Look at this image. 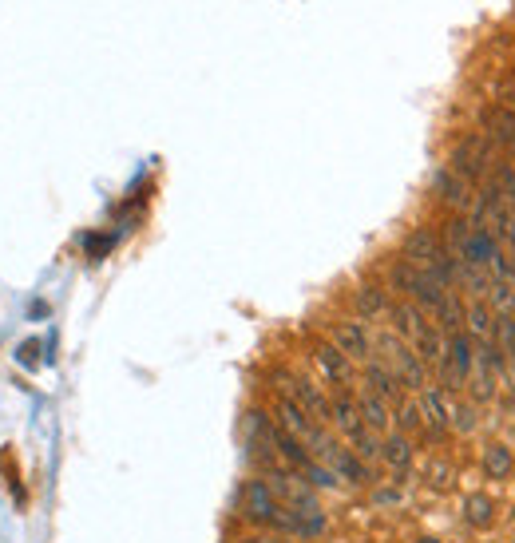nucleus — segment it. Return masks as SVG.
I'll return each mask as SVG.
<instances>
[{"mask_svg": "<svg viewBox=\"0 0 515 543\" xmlns=\"http://www.w3.org/2000/svg\"><path fill=\"white\" fill-rule=\"evenodd\" d=\"M385 286H389V294L416 302L428 318H432V314L444 306V298L452 294L444 282H436L428 270L412 266V262H405V258H393V262H389V270H385Z\"/></svg>", "mask_w": 515, "mask_h": 543, "instance_id": "f257e3e1", "label": "nucleus"}, {"mask_svg": "<svg viewBox=\"0 0 515 543\" xmlns=\"http://www.w3.org/2000/svg\"><path fill=\"white\" fill-rule=\"evenodd\" d=\"M496 159H500V147L476 127V131H464V135L452 143L444 167H448L456 179H464L468 187H480V183L496 171Z\"/></svg>", "mask_w": 515, "mask_h": 543, "instance_id": "f03ea898", "label": "nucleus"}, {"mask_svg": "<svg viewBox=\"0 0 515 543\" xmlns=\"http://www.w3.org/2000/svg\"><path fill=\"white\" fill-rule=\"evenodd\" d=\"M373 349H377L373 357H381V361H385V365L397 373L401 389H412V393L428 389V365L416 357V349H412L401 333H393V329L373 333Z\"/></svg>", "mask_w": 515, "mask_h": 543, "instance_id": "7ed1b4c3", "label": "nucleus"}, {"mask_svg": "<svg viewBox=\"0 0 515 543\" xmlns=\"http://www.w3.org/2000/svg\"><path fill=\"white\" fill-rule=\"evenodd\" d=\"M262 480L270 484V492L278 496V504H282V508H294V512H302V516H321V500H317V488H309L306 480H302V472H298V468H282V464H270Z\"/></svg>", "mask_w": 515, "mask_h": 543, "instance_id": "20e7f679", "label": "nucleus"}, {"mask_svg": "<svg viewBox=\"0 0 515 543\" xmlns=\"http://www.w3.org/2000/svg\"><path fill=\"white\" fill-rule=\"evenodd\" d=\"M278 512H282V504H278V496L270 492L266 480H246V484H242V492H238V516H242L246 524H254V528H274Z\"/></svg>", "mask_w": 515, "mask_h": 543, "instance_id": "39448f33", "label": "nucleus"}, {"mask_svg": "<svg viewBox=\"0 0 515 543\" xmlns=\"http://www.w3.org/2000/svg\"><path fill=\"white\" fill-rule=\"evenodd\" d=\"M274 381H278L282 397H290L294 405H302L313 421H329V397L321 393V385H317V381H309V377H302V373H290V369H278V373H274Z\"/></svg>", "mask_w": 515, "mask_h": 543, "instance_id": "423d86ee", "label": "nucleus"}, {"mask_svg": "<svg viewBox=\"0 0 515 543\" xmlns=\"http://www.w3.org/2000/svg\"><path fill=\"white\" fill-rule=\"evenodd\" d=\"M432 199H436L448 215H472L476 187H468L464 179H456L448 167H436V171H432Z\"/></svg>", "mask_w": 515, "mask_h": 543, "instance_id": "0eeeda50", "label": "nucleus"}, {"mask_svg": "<svg viewBox=\"0 0 515 543\" xmlns=\"http://www.w3.org/2000/svg\"><path fill=\"white\" fill-rule=\"evenodd\" d=\"M329 341L349 357V361H369L373 357V333L361 318H337L329 322Z\"/></svg>", "mask_w": 515, "mask_h": 543, "instance_id": "6e6552de", "label": "nucleus"}, {"mask_svg": "<svg viewBox=\"0 0 515 543\" xmlns=\"http://www.w3.org/2000/svg\"><path fill=\"white\" fill-rule=\"evenodd\" d=\"M444 250L448 246H444V238L432 226H412L409 234H405V242H401V258L412 262V266H420V270H428Z\"/></svg>", "mask_w": 515, "mask_h": 543, "instance_id": "1a4fd4ad", "label": "nucleus"}, {"mask_svg": "<svg viewBox=\"0 0 515 543\" xmlns=\"http://www.w3.org/2000/svg\"><path fill=\"white\" fill-rule=\"evenodd\" d=\"M321 464H325V468H329L337 480H349V484H369V480H373L369 464H365V460H361L353 448H345V444H337V440L325 448Z\"/></svg>", "mask_w": 515, "mask_h": 543, "instance_id": "9d476101", "label": "nucleus"}, {"mask_svg": "<svg viewBox=\"0 0 515 543\" xmlns=\"http://www.w3.org/2000/svg\"><path fill=\"white\" fill-rule=\"evenodd\" d=\"M349 302H353V318H361V322H377V318H385V314H389L393 294H389V286H381V282H361V286H353V290H349Z\"/></svg>", "mask_w": 515, "mask_h": 543, "instance_id": "9b49d317", "label": "nucleus"}, {"mask_svg": "<svg viewBox=\"0 0 515 543\" xmlns=\"http://www.w3.org/2000/svg\"><path fill=\"white\" fill-rule=\"evenodd\" d=\"M313 365H317V373L329 381V385H349L353 381V361L325 337V341H313Z\"/></svg>", "mask_w": 515, "mask_h": 543, "instance_id": "f8f14e48", "label": "nucleus"}, {"mask_svg": "<svg viewBox=\"0 0 515 543\" xmlns=\"http://www.w3.org/2000/svg\"><path fill=\"white\" fill-rule=\"evenodd\" d=\"M385 318H389V329H393V333H401L409 345L424 333V329L432 326V322H428V314H424L416 302H409V298H393Z\"/></svg>", "mask_w": 515, "mask_h": 543, "instance_id": "ddd939ff", "label": "nucleus"}, {"mask_svg": "<svg viewBox=\"0 0 515 543\" xmlns=\"http://www.w3.org/2000/svg\"><path fill=\"white\" fill-rule=\"evenodd\" d=\"M365 389H369V393H377V397H381V401H389V405L405 401V389H401L397 373H393L381 357H369V361H365Z\"/></svg>", "mask_w": 515, "mask_h": 543, "instance_id": "4468645a", "label": "nucleus"}, {"mask_svg": "<svg viewBox=\"0 0 515 543\" xmlns=\"http://www.w3.org/2000/svg\"><path fill=\"white\" fill-rule=\"evenodd\" d=\"M329 425L345 436V440H357V436L365 433V421H361V409H357L353 393H337L329 401Z\"/></svg>", "mask_w": 515, "mask_h": 543, "instance_id": "2eb2a0df", "label": "nucleus"}, {"mask_svg": "<svg viewBox=\"0 0 515 543\" xmlns=\"http://www.w3.org/2000/svg\"><path fill=\"white\" fill-rule=\"evenodd\" d=\"M416 405H420V417H424V433L428 436H436V433H444L448 429V393L444 389H420L416 393Z\"/></svg>", "mask_w": 515, "mask_h": 543, "instance_id": "dca6fc26", "label": "nucleus"}, {"mask_svg": "<svg viewBox=\"0 0 515 543\" xmlns=\"http://www.w3.org/2000/svg\"><path fill=\"white\" fill-rule=\"evenodd\" d=\"M274 425L278 429H286L290 436H298L302 444H306V436L313 433V425H321V421H313L302 405H294L290 397H278L274 401Z\"/></svg>", "mask_w": 515, "mask_h": 543, "instance_id": "f3484780", "label": "nucleus"}, {"mask_svg": "<svg viewBox=\"0 0 515 543\" xmlns=\"http://www.w3.org/2000/svg\"><path fill=\"white\" fill-rule=\"evenodd\" d=\"M496 254H500L496 234H492L488 226H476V222H472V234H468V242H464V250H460V262L492 266V258H496Z\"/></svg>", "mask_w": 515, "mask_h": 543, "instance_id": "a211bd4d", "label": "nucleus"}, {"mask_svg": "<svg viewBox=\"0 0 515 543\" xmlns=\"http://www.w3.org/2000/svg\"><path fill=\"white\" fill-rule=\"evenodd\" d=\"M357 409H361L365 429H373L377 436L393 433V409H389V401H381L377 393L361 389V393H357Z\"/></svg>", "mask_w": 515, "mask_h": 543, "instance_id": "6ab92c4d", "label": "nucleus"}, {"mask_svg": "<svg viewBox=\"0 0 515 543\" xmlns=\"http://www.w3.org/2000/svg\"><path fill=\"white\" fill-rule=\"evenodd\" d=\"M381 460L389 464V468H397V472H405L412 460V440L405 433H385L381 436Z\"/></svg>", "mask_w": 515, "mask_h": 543, "instance_id": "aec40b11", "label": "nucleus"}, {"mask_svg": "<svg viewBox=\"0 0 515 543\" xmlns=\"http://www.w3.org/2000/svg\"><path fill=\"white\" fill-rule=\"evenodd\" d=\"M464 329L472 333V341H488V337H496V314H492V306H488V302H468Z\"/></svg>", "mask_w": 515, "mask_h": 543, "instance_id": "412c9836", "label": "nucleus"}, {"mask_svg": "<svg viewBox=\"0 0 515 543\" xmlns=\"http://www.w3.org/2000/svg\"><path fill=\"white\" fill-rule=\"evenodd\" d=\"M464 520H468L472 528H492V524H496V500L484 496V492H472V496L464 500Z\"/></svg>", "mask_w": 515, "mask_h": 543, "instance_id": "4be33fe9", "label": "nucleus"}, {"mask_svg": "<svg viewBox=\"0 0 515 543\" xmlns=\"http://www.w3.org/2000/svg\"><path fill=\"white\" fill-rule=\"evenodd\" d=\"M468 234H472V218H468V215H448V218H444V230H440V238H444V246H448L456 258H460V250H464Z\"/></svg>", "mask_w": 515, "mask_h": 543, "instance_id": "5701e85b", "label": "nucleus"}, {"mask_svg": "<svg viewBox=\"0 0 515 543\" xmlns=\"http://www.w3.org/2000/svg\"><path fill=\"white\" fill-rule=\"evenodd\" d=\"M488 306H492V314H496V318H515V282H500V278H492Z\"/></svg>", "mask_w": 515, "mask_h": 543, "instance_id": "b1692460", "label": "nucleus"}, {"mask_svg": "<svg viewBox=\"0 0 515 543\" xmlns=\"http://www.w3.org/2000/svg\"><path fill=\"white\" fill-rule=\"evenodd\" d=\"M508 472H512V448L488 444V448H484V476H488V480H504Z\"/></svg>", "mask_w": 515, "mask_h": 543, "instance_id": "393cba45", "label": "nucleus"}, {"mask_svg": "<svg viewBox=\"0 0 515 543\" xmlns=\"http://www.w3.org/2000/svg\"><path fill=\"white\" fill-rule=\"evenodd\" d=\"M393 425H397V433H405V436H412V433H420L424 429V417H420V405L416 401H397V413H393Z\"/></svg>", "mask_w": 515, "mask_h": 543, "instance_id": "a878e982", "label": "nucleus"}, {"mask_svg": "<svg viewBox=\"0 0 515 543\" xmlns=\"http://www.w3.org/2000/svg\"><path fill=\"white\" fill-rule=\"evenodd\" d=\"M298 472H302V480H306L309 488H317V492H333V488L341 484V480H337L321 460H309L306 468H298Z\"/></svg>", "mask_w": 515, "mask_h": 543, "instance_id": "bb28decb", "label": "nucleus"}, {"mask_svg": "<svg viewBox=\"0 0 515 543\" xmlns=\"http://www.w3.org/2000/svg\"><path fill=\"white\" fill-rule=\"evenodd\" d=\"M448 425H452L456 433H472V429H476V405H456V409L448 413Z\"/></svg>", "mask_w": 515, "mask_h": 543, "instance_id": "cd10ccee", "label": "nucleus"}, {"mask_svg": "<svg viewBox=\"0 0 515 543\" xmlns=\"http://www.w3.org/2000/svg\"><path fill=\"white\" fill-rule=\"evenodd\" d=\"M234 543H294L290 536H278V532H254V536H242Z\"/></svg>", "mask_w": 515, "mask_h": 543, "instance_id": "c85d7f7f", "label": "nucleus"}, {"mask_svg": "<svg viewBox=\"0 0 515 543\" xmlns=\"http://www.w3.org/2000/svg\"><path fill=\"white\" fill-rule=\"evenodd\" d=\"M504 377H508V389L515 393V365H508V373H504Z\"/></svg>", "mask_w": 515, "mask_h": 543, "instance_id": "c756f323", "label": "nucleus"}, {"mask_svg": "<svg viewBox=\"0 0 515 543\" xmlns=\"http://www.w3.org/2000/svg\"><path fill=\"white\" fill-rule=\"evenodd\" d=\"M508 207H512V215H515V179H512V187H508Z\"/></svg>", "mask_w": 515, "mask_h": 543, "instance_id": "7c9ffc66", "label": "nucleus"}, {"mask_svg": "<svg viewBox=\"0 0 515 543\" xmlns=\"http://www.w3.org/2000/svg\"><path fill=\"white\" fill-rule=\"evenodd\" d=\"M512 167H515V139H512Z\"/></svg>", "mask_w": 515, "mask_h": 543, "instance_id": "2f4dec72", "label": "nucleus"}, {"mask_svg": "<svg viewBox=\"0 0 515 543\" xmlns=\"http://www.w3.org/2000/svg\"><path fill=\"white\" fill-rule=\"evenodd\" d=\"M420 543H440V540H420Z\"/></svg>", "mask_w": 515, "mask_h": 543, "instance_id": "473e14b6", "label": "nucleus"}, {"mask_svg": "<svg viewBox=\"0 0 515 543\" xmlns=\"http://www.w3.org/2000/svg\"><path fill=\"white\" fill-rule=\"evenodd\" d=\"M512 76H515V56H512Z\"/></svg>", "mask_w": 515, "mask_h": 543, "instance_id": "72a5a7b5", "label": "nucleus"}, {"mask_svg": "<svg viewBox=\"0 0 515 543\" xmlns=\"http://www.w3.org/2000/svg\"><path fill=\"white\" fill-rule=\"evenodd\" d=\"M306 543H313V540H306Z\"/></svg>", "mask_w": 515, "mask_h": 543, "instance_id": "f704fd0d", "label": "nucleus"}]
</instances>
